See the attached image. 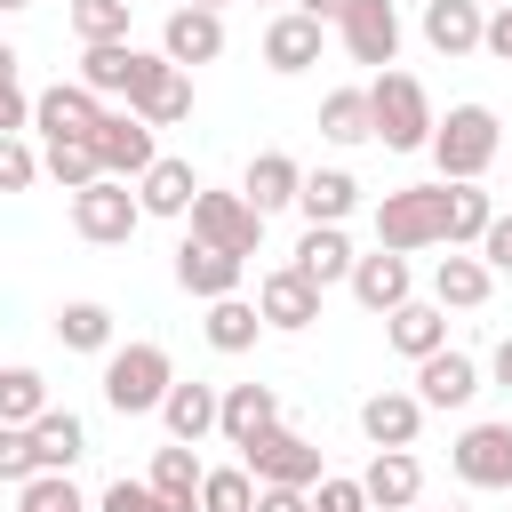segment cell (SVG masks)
<instances>
[{
  "label": "cell",
  "instance_id": "277c9868",
  "mask_svg": "<svg viewBox=\"0 0 512 512\" xmlns=\"http://www.w3.org/2000/svg\"><path fill=\"white\" fill-rule=\"evenodd\" d=\"M368 96H376V144L384 152H432L440 112H432V88L416 72H376Z\"/></svg>",
  "mask_w": 512,
  "mask_h": 512
},
{
  "label": "cell",
  "instance_id": "9c48e42d",
  "mask_svg": "<svg viewBox=\"0 0 512 512\" xmlns=\"http://www.w3.org/2000/svg\"><path fill=\"white\" fill-rule=\"evenodd\" d=\"M96 128H104V96H96L88 80L40 88V112H32V136H40V144H88Z\"/></svg>",
  "mask_w": 512,
  "mask_h": 512
},
{
  "label": "cell",
  "instance_id": "cb8c5ba5",
  "mask_svg": "<svg viewBox=\"0 0 512 512\" xmlns=\"http://www.w3.org/2000/svg\"><path fill=\"white\" fill-rule=\"evenodd\" d=\"M304 176H312V168H304L296 152H256V160H248V176H240V192H248L264 216H280V208H296V200H304Z\"/></svg>",
  "mask_w": 512,
  "mask_h": 512
},
{
  "label": "cell",
  "instance_id": "5bb4252c",
  "mask_svg": "<svg viewBox=\"0 0 512 512\" xmlns=\"http://www.w3.org/2000/svg\"><path fill=\"white\" fill-rule=\"evenodd\" d=\"M320 296H328V288H320L312 272H296V264H272V272L256 280V304H264V320H272L280 336L312 328V320H320Z\"/></svg>",
  "mask_w": 512,
  "mask_h": 512
},
{
  "label": "cell",
  "instance_id": "bcb514c9",
  "mask_svg": "<svg viewBox=\"0 0 512 512\" xmlns=\"http://www.w3.org/2000/svg\"><path fill=\"white\" fill-rule=\"evenodd\" d=\"M480 256H488V272H512V208L488 224V240H480Z\"/></svg>",
  "mask_w": 512,
  "mask_h": 512
},
{
  "label": "cell",
  "instance_id": "816d5d0a",
  "mask_svg": "<svg viewBox=\"0 0 512 512\" xmlns=\"http://www.w3.org/2000/svg\"><path fill=\"white\" fill-rule=\"evenodd\" d=\"M0 8H32V0H0Z\"/></svg>",
  "mask_w": 512,
  "mask_h": 512
},
{
  "label": "cell",
  "instance_id": "8d00e7d4",
  "mask_svg": "<svg viewBox=\"0 0 512 512\" xmlns=\"http://www.w3.org/2000/svg\"><path fill=\"white\" fill-rule=\"evenodd\" d=\"M40 416H48V376L16 360V368L0 376V424H40Z\"/></svg>",
  "mask_w": 512,
  "mask_h": 512
},
{
  "label": "cell",
  "instance_id": "4fadbf2b",
  "mask_svg": "<svg viewBox=\"0 0 512 512\" xmlns=\"http://www.w3.org/2000/svg\"><path fill=\"white\" fill-rule=\"evenodd\" d=\"M448 464L464 488H512V424H464Z\"/></svg>",
  "mask_w": 512,
  "mask_h": 512
},
{
  "label": "cell",
  "instance_id": "b9f144b4",
  "mask_svg": "<svg viewBox=\"0 0 512 512\" xmlns=\"http://www.w3.org/2000/svg\"><path fill=\"white\" fill-rule=\"evenodd\" d=\"M32 472H40V440H32V424H0V480L24 488Z\"/></svg>",
  "mask_w": 512,
  "mask_h": 512
},
{
  "label": "cell",
  "instance_id": "f6af8a7d",
  "mask_svg": "<svg viewBox=\"0 0 512 512\" xmlns=\"http://www.w3.org/2000/svg\"><path fill=\"white\" fill-rule=\"evenodd\" d=\"M312 512H376V504H368V488H360V480H344V472H328V480L312 488Z\"/></svg>",
  "mask_w": 512,
  "mask_h": 512
},
{
  "label": "cell",
  "instance_id": "ba28073f",
  "mask_svg": "<svg viewBox=\"0 0 512 512\" xmlns=\"http://www.w3.org/2000/svg\"><path fill=\"white\" fill-rule=\"evenodd\" d=\"M240 464H248L264 488H320V480H328L320 440H304V432H288V424H272L264 440H248V448H240Z\"/></svg>",
  "mask_w": 512,
  "mask_h": 512
},
{
  "label": "cell",
  "instance_id": "f907efd6",
  "mask_svg": "<svg viewBox=\"0 0 512 512\" xmlns=\"http://www.w3.org/2000/svg\"><path fill=\"white\" fill-rule=\"evenodd\" d=\"M296 8H304V16H320V24H336V16H344V0H296Z\"/></svg>",
  "mask_w": 512,
  "mask_h": 512
},
{
  "label": "cell",
  "instance_id": "44dd1931",
  "mask_svg": "<svg viewBox=\"0 0 512 512\" xmlns=\"http://www.w3.org/2000/svg\"><path fill=\"white\" fill-rule=\"evenodd\" d=\"M360 488H368L376 512H416V504H424V464H416L408 448H376L368 472H360Z\"/></svg>",
  "mask_w": 512,
  "mask_h": 512
},
{
  "label": "cell",
  "instance_id": "6da1fadb",
  "mask_svg": "<svg viewBox=\"0 0 512 512\" xmlns=\"http://www.w3.org/2000/svg\"><path fill=\"white\" fill-rule=\"evenodd\" d=\"M168 392H176L168 344L136 336V344H112V352H104V408H112V416H160Z\"/></svg>",
  "mask_w": 512,
  "mask_h": 512
},
{
  "label": "cell",
  "instance_id": "e0dca14e",
  "mask_svg": "<svg viewBox=\"0 0 512 512\" xmlns=\"http://www.w3.org/2000/svg\"><path fill=\"white\" fill-rule=\"evenodd\" d=\"M160 48L184 64V72H200V64H216L224 56V8H168V24H160Z\"/></svg>",
  "mask_w": 512,
  "mask_h": 512
},
{
  "label": "cell",
  "instance_id": "2e32d148",
  "mask_svg": "<svg viewBox=\"0 0 512 512\" xmlns=\"http://www.w3.org/2000/svg\"><path fill=\"white\" fill-rule=\"evenodd\" d=\"M416 32L432 56H472V48H488V8L480 0H424Z\"/></svg>",
  "mask_w": 512,
  "mask_h": 512
},
{
  "label": "cell",
  "instance_id": "d6a6232c",
  "mask_svg": "<svg viewBox=\"0 0 512 512\" xmlns=\"http://www.w3.org/2000/svg\"><path fill=\"white\" fill-rule=\"evenodd\" d=\"M168 504H192L200 512V480H208V464L192 456V440H168V448H152V472H144Z\"/></svg>",
  "mask_w": 512,
  "mask_h": 512
},
{
  "label": "cell",
  "instance_id": "836d02e7",
  "mask_svg": "<svg viewBox=\"0 0 512 512\" xmlns=\"http://www.w3.org/2000/svg\"><path fill=\"white\" fill-rule=\"evenodd\" d=\"M32 440H40V472H72V464L88 456V424H80L72 408H48V416L32 424Z\"/></svg>",
  "mask_w": 512,
  "mask_h": 512
},
{
  "label": "cell",
  "instance_id": "603a6c76",
  "mask_svg": "<svg viewBox=\"0 0 512 512\" xmlns=\"http://www.w3.org/2000/svg\"><path fill=\"white\" fill-rule=\"evenodd\" d=\"M416 392H424V408H472V392H480V360L456 352V344H440L432 360H416Z\"/></svg>",
  "mask_w": 512,
  "mask_h": 512
},
{
  "label": "cell",
  "instance_id": "74e56055",
  "mask_svg": "<svg viewBox=\"0 0 512 512\" xmlns=\"http://www.w3.org/2000/svg\"><path fill=\"white\" fill-rule=\"evenodd\" d=\"M128 16H136V0H72V40L80 48L128 40Z\"/></svg>",
  "mask_w": 512,
  "mask_h": 512
},
{
  "label": "cell",
  "instance_id": "60d3db41",
  "mask_svg": "<svg viewBox=\"0 0 512 512\" xmlns=\"http://www.w3.org/2000/svg\"><path fill=\"white\" fill-rule=\"evenodd\" d=\"M48 176H56L64 192H88V184L104 176V160H96V144H48Z\"/></svg>",
  "mask_w": 512,
  "mask_h": 512
},
{
  "label": "cell",
  "instance_id": "8992f818",
  "mask_svg": "<svg viewBox=\"0 0 512 512\" xmlns=\"http://www.w3.org/2000/svg\"><path fill=\"white\" fill-rule=\"evenodd\" d=\"M176 56L168 48H136V40H104V48H80V80L96 88V96H120V104H136L160 72H168Z\"/></svg>",
  "mask_w": 512,
  "mask_h": 512
},
{
  "label": "cell",
  "instance_id": "7c38bea8",
  "mask_svg": "<svg viewBox=\"0 0 512 512\" xmlns=\"http://www.w3.org/2000/svg\"><path fill=\"white\" fill-rule=\"evenodd\" d=\"M176 288L184 296H200V304H216V296H240V280H248V256H232V248H216V240H192L184 232V248H176Z\"/></svg>",
  "mask_w": 512,
  "mask_h": 512
},
{
  "label": "cell",
  "instance_id": "3957f363",
  "mask_svg": "<svg viewBox=\"0 0 512 512\" xmlns=\"http://www.w3.org/2000/svg\"><path fill=\"white\" fill-rule=\"evenodd\" d=\"M376 248H448V176L440 184H392L376 200Z\"/></svg>",
  "mask_w": 512,
  "mask_h": 512
},
{
  "label": "cell",
  "instance_id": "d6986e66",
  "mask_svg": "<svg viewBox=\"0 0 512 512\" xmlns=\"http://www.w3.org/2000/svg\"><path fill=\"white\" fill-rule=\"evenodd\" d=\"M424 392H368L360 400V432H368V448H416V432H424Z\"/></svg>",
  "mask_w": 512,
  "mask_h": 512
},
{
  "label": "cell",
  "instance_id": "f35d334b",
  "mask_svg": "<svg viewBox=\"0 0 512 512\" xmlns=\"http://www.w3.org/2000/svg\"><path fill=\"white\" fill-rule=\"evenodd\" d=\"M16 512H88V496L72 488V472H32L24 488H8Z\"/></svg>",
  "mask_w": 512,
  "mask_h": 512
},
{
  "label": "cell",
  "instance_id": "7402d4cb",
  "mask_svg": "<svg viewBox=\"0 0 512 512\" xmlns=\"http://www.w3.org/2000/svg\"><path fill=\"white\" fill-rule=\"evenodd\" d=\"M296 272H312L320 288H352V264H360V248H352V232L344 224H304V240H296V256H288Z\"/></svg>",
  "mask_w": 512,
  "mask_h": 512
},
{
  "label": "cell",
  "instance_id": "db71d44e",
  "mask_svg": "<svg viewBox=\"0 0 512 512\" xmlns=\"http://www.w3.org/2000/svg\"><path fill=\"white\" fill-rule=\"evenodd\" d=\"M480 8H512V0H480Z\"/></svg>",
  "mask_w": 512,
  "mask_h": 512
},
{
  "label": "cell",
  "instance_id": "4dcf8cb0",
  "mask_svg": "<svg viewBox=\"0 0 512 512\" xmlns=\"http://www.w3.org/2000/svg\"><path fill=\"white\" fill-rule=\"evenodd\" d=\"M296 208H304V224H344V216L360 208V176H352V168H312Z\"/></svg>",
  "mask_w": 512,
  "mask_h": 512
},
{
  "label": "cell",
  "instance_id": "681fc988",
  "mask_svg": "<svg viewBox=\"0 0 512 512\" xmlns=\"http://www.w3.org/2000/svg\"><path fill=\"white\" fill-rule=\"evenodd\" d=\"M488 376H496V392H512V336L488 352Z\"/></svg>",
  "mask_w": 512,
  "mask_h": 512
},
{
  "label": "cell",
  "instance_id": "4316f807",
  "mask_svg": "<svg viewBox=\"0 0 512 512\" xmlns=\"http://www.w3.org/2000/svg\"><path fill=\"white\" fill-rule=\"evenodd\" d=\"M488 288H496L488 256H464V248H448V256L432 264V296H440L448 312H480V304H488Z\"/></svg>",
  "mask_w": 512,
  "mask_h": 512
},
{
  "label": "cell",
  "instance_id": "7dc6e473",
  "mask_svg": "<svg viewBox=\"0 0 512 512\" xmlns=\"http://www.w3.org/2000/svg\"><path fill=\"white\" fill-rule=\"evenodd\" d=\"M256 512H312V488H264L256 480Z\"/></svg>",
  "mask_w": 512,
  "mask_h": 512
},
{
  "label": "cell",
  "instance_id": "30bf717a",
  "mask_svg": "<svg viewBox=\"0 0 512 512\" xmlns=\"http://www.w3.org/2000/svg\"><path fill=\"white\" fill-rule=\"evenodd\" d=\"M336 40H344V56H352V64L392 72V64H400V8H392V0H344Z\"/></svg>",
  "mask_w": 512,
  "mask_h": 512
},
{
  "label": "cell",
  "instance_id": "d4e9b609",
  "mask_svg": "<svg viewBox=\"0 0 512 512\" xmlns=\"http://www.w3.org/2000/svg\"><path fill=\"white\" fill-rule=\"evenodd\" d=\"M160 424H168V440H192V448H200V440L224 424V384H184V376H176V392L160 400Z\"/></svg>",
  "mask_w": 512,
  "mask_h": 512
},
{
  "label": "cell",
  "instance_id": "52a82bcc",
  "mask_svg": "<svg viewBox=\"0 0 512 512\" xmlns=\"http://www.w3.org/2000/svg\"><path fill=\"white\" fill-rule=\"evenodd\" d=\"M184 224H192V240H216V248H232V256H256V248H264V208H256L240 184H232V192H224V184H200V200H192Z\"/></svg>",
  "mask_w": 512,
  "mask_h": 512
},
{
  "label": "cell",
  "instance_id": "83f0119b",
  "mask_svg": "<svg viewBox=\"0 0 512 512\" xmlns=\"http://www.w3.org/2000/svg\"><path fill=\"white\" fill-rule=\"evenodd\" d=\"M272 320H264V304H248V296H216L208 304V320H200V336H208V352H256V336H264Z\"/></svg>",
  "mask_w": 512,
  "mask_h": 512
},
{
  "label": "cell",
  "instance_id": "7bdbcfd3",
  "mask_svg": "<svg viewBox=\"0 0 512 512\" xmlns=\"http://www.w3.org/2000/svg\"><path fill=\"white\" fill-rule=\"evenodd\" d=\"M96 512H192V504H168L152 480H112V488L96 496Z\"/></svg>",
  "mask_w": 512,
  "mask_h": 512
},
{
  "label": "cell",
  "instance_id": "ee69618b",
  "mask_svg": "<svg viewBox=\"0 0 512 512\" xmlns=\"http://www.w3.org/2000/svg\"><path fill=\"white\" fill-rule=\"evenodd\" d=\"M48 168V152H32V136H0V192H24Z\"/></svg>",
  "mask_w": 512,
  "mask_h": 512
},
{
  "label": "cell",
  "instance_id": "ffe728a7",
  "mask_svg": "<svg viewBox=\"0 0 512 512\" xmlns=\"http://www.w3.org/2000/svg\"><path fill=\"white\" fill-rule=\"evenodd\" d=\"M384 344H392L400 360H432V352L448 344V304H440V296H408L400 312H384Z\"/></svg>",
  "mask_w": 512,
  "mask_h": 512
},
{
  "label": "cell",
  "instance_id": "f546056e",
  "mask_svg": "<svg viewBox=\"0 0 512 512\" xmlns=\"http://www.w3.org/2000/svg\"><path fill=\"white\" fill-rule=\"evenodd\" d=\"M320 136L344 144V152L352 144H376V96L368 88H328L320 96Z\"/></svg>",
  "mask_w": 512,
  "mask_h": 512
},
{
  "label": "cell",
  "instance_id": "7a4b0ae2",
  "mask_svg": "<svg viewBox=\"0 0 512 512\" xmlns=\"http://www.w3.org/2000/svg\"><path fill=\"white\" fill-rule=\"evenodd\" d=\"M496 152H504V120H496L488 104H448V112H440V128H432V168H440L448 184H480V176L496 168Z\"/></svg>",
  "mask_w": 512,
  "mask_h": 512
},
{
  "label": "cell",
  "instance_id": "484cf974",
  "mask_svg": "<svg viewBox=\"0 0 512 512\" xmlns=\"http://www.w3.org/2000/svg\"><path fill=\"white\" fill-rule=\"evenodd\" d=\"M136 200H144V216H192V200H200V176H192V160H152L144 176H136Z\"/></svg>",
  "mask_w": 512,
  "mask_h": 512
},
{
  "label": "cell",
  "instance_id": "f5cc1de1",
  "mask_svg": "<svg viewBox=\"0 0 512 512\" xmlns=\"http://www.w3.org/2000/svg\"><path fill=\"white\" fill-rule=\"evenodd\" d=\"M192 8H224V0H192Z\"/></svg>",
  "mask_w": 512,
  "mask_h": 512
},
{
  "label": "cell",
  "instance_id": "e575fe53",
  "mask_svg": "<svg viewBox=\"0 0 512 512\" xmlns=\"http://www.w3.org/2000/svg\"><path fill=\"white\" fill-rule=\"evenodd\" d=\"M496 216H504V208H496L480 184H448V248H480Z\"/></svg>",
  "mask_w": 512,
  "mask_h": 512
},
{
  "label": "cell",
  "instance_id": "11a10c76",
  "mask_svg": "<svg viewBox=\"0 0 512 512\" xmlns=\"http://www.w3.org/2000/svg\"><path fill=\"white\" fill-rule=\"evenodd\" d=\"M416 512H424V504H416Z\"/></svg>",
  "mask_w": 512,
  "mask_h": 512
},
{
  "label": "cell",
  "instance_id": "ab89813d",
  "mask_svg": "<svg viewBox=\"0 0 512 512\" xmlns=\"http://www.w3.org/2000/svg\"><path fill=\"white\" fill-rule=\"evenodd\" d=\"M200 512H256V472L248 464H224L200 480Z\"/></svg>",
  "mask_w": 512,
  "mask_h": 512
},
{
  "label": "cell",
  "instance_id": "f1b7e54d",
  "mask_svg": "<svg viewBox=\"0 0 512 512\" xmlns=\"http://www.w3.org/2000/svg\"><path fill=\"white\" fill-rule=\"evenodd\" d=\"M272 424H280V392H272V384H224V424H216V432H224L232 448L264 440Z\"/></svg>",
  "mask_w": 512,
  "mask_h": 512
},
{
  "label": "cell",
  "instance_id": "8fae6325",
  "mask_svg": "<svg viewBox=\"0 0 512 512\" xmlns=\"http://www.w3.org/2000/svg\"><path fill=\"white\" fill-rule=\"evenodd\" d=\"M320 48H328V24H320V16H304V8H280V16L264 24V40H256L264 72H280V80L312 72V64H320Z\"/></svg>",
  "mask_w": 512,
  "mask_h": 512
},
{
  "label": "cell",
  "instance_id": "d590c367",
  "mask_svg": "<svg viewBox=\"0 0 512 512\" xmlns=\"http://www.w3.org/2000/svg\"><path fill=\"white\" fill-rule=\"evenodd\" d=\"M128 112H144L152 128H176V120H192V72H184V64H168V72H160V80H152V88H144Z\"/></svg>",
  "mask_w": 512,
  "mask_h": 512
},
{
  "label": "cell",
  "instance_id": "c3c4849f",
  "mask_svg": "<svg viewBox=\"0 0 512 512\" xmlns=\"http://www.w3.org/2000/svg\"><path fill=\"white\" fill-rule=\"evenodd\" d=\"M488 56L512 64V8H488Z\"/></svg>",
  "mask_w": 512,
  "mask_h": 512
},
{
  "label": "cell",
  "instance_id": "1f68e13d",
  "mask_svg": "<svg viewBox=\"0 0 512 512\" xmlns=\"http://www.w3.org/2000/svg\"><path fill=\"white\" fill-rule=\"evenodd\" d=\"M56 344L64 352H112V304H96V296H72V304H56Z\"/></svg>",
  "mask_w": 512,
  "mask_h": 512
},
{
  "label": "cell",
  "instance_id": "ac0fdd59",
  "mask_svg": "<svg viewBox=\"0 0 512 512\" xmlns=\"http://www.w3.org/2000/svg\"><path fill=\"white\" fill-rule=\"evenodd\" d=\"M408 296H416V272H408V256H400V248H376V256H360V264H352V304H360V312H376V320H384V312H400Z\"/></svg>",
  "mask_w": 512,
  "mask_h": 512
},
{
  "label": "cell",
  "instance_id": "9a60e30c",
  "mask_svg": "<svg viewBox=\"0 0 512 512\" xmlns=\"http://www.w3.org/2000/svg\"><path fill=\"white\" fill-rule=\"evenodd\" d=\"M88 144H96L104 176H128V184L160 160V144H152V120H144V112H104V128H96Z\"/></svg>",
  "mask_w": 512,
  "mask_h": 512
},
{
  "label": "cell",
  "instance_id": "5b68a950",
  "mask_svg": "<svg viewBox=\"0 0 512 512\" xmlns=\"http://www.w3.org/2000/svg\"><path fill=\"white\" fill-rule=\"evenodd\" d=\"M136 224H144V200H136L128 176H96L88 192H72V232L88 248H128Z\"/></svg>",
  "mask_w": 512,
  "mask_h": 512
}]
</instances>
